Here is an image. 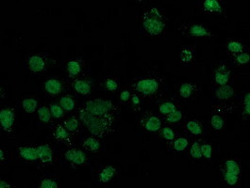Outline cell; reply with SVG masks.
Returning <instances> with one entry per match:
<instances>
[{
  "label": "cell",
  "instance_id": "1",
  "mask_svg": "<svg viewBox=\"0 0 250 188\" xmlns=\"http://www.w3.org/2000/svg\"><path fill=\"white\" fill-rule=\"evenodd\" d=\"M78 117L92 135L101 139H106L119 133L117 121L92 115L83 107L78 109Z\"/></svg>",
  "mask_w": 250,
  "mask_h": 188
},
{
  "label": "cell",
  "instance_id": "2",
  "mask_svg": "<svg viewBox=\"0 0 250 188\" xmlns=\"http://www.w3.org/2000/svg\"><path fill=\"white\" fill-rule=\"evenodd\" d=\"M164 77L158 74L150 73L131 81L128 86V90L132 94L140 95L143 100H156L164 94Z\"/></svg>",
  "mask_w": 250,
  "mask_h": 188
},
{
  "label": "cell",
  "instance_id": "3",
  "mask_svg": "<svg viewBox=\"0 0 250 188\" xmlns=\"http://www.w3.org/2000/svg\"><path fill=\"white\" fill-rule=\"evenodd\" d=\"M141 26L150 37H161L167 29V17L165 12L158 7L146 9L141 16Z\"/></svg>",
  "mask_w": 250,
  "mask_h": 188
},
{
  "label": "cell",
  "instance_id": "4",
  "mask_svg": "<svg viewBox=\"0 0 250 188\" xmlns=\"http://www.w3.org/2000/svg\"><path fill=\"white\" fill-rule=\"evenodd\" d=\"M83 108L92 115L118 121L121 114V106L111 99L94 98L84 103Z\"/></svg>",
  "mask_w": 250,
  "mask_h": 188
},
{
  "label": "cell",
  "instance_id": "5",
  "mask_svg": "<svg viewBox=\"0 0 250 188\" xmlns=\"http://www.w3.org/2000/svg\"><path fill=\"white\" fill-rule=\"evenodd\" d=\"M164 119L154 109H146L141 116L137 125L146 134H156L161 131L164 126Z\"/></svg>",
  "mask_w": 250,
  "mask_h": 188
},
{
  "label": "cell",
  "instance_id": "6",
  "mask_svg": "<svg viewBox=\"0 0 250 188\" xmlns=\"http://www.w3.org/2000/svg\"><path fill=\"white\" fill-rule=\"evenodd\" d=\"M178 30L182 36L188 38H212L216 35L209 26L203 23H185Z\"/></svg>",
  "mask_w": 250,
  "mask_h": 188
},
{
  "label": "cell",
  "instance_id": "7",
  "mask_svg": "<svg viewBox=\"0 0 250 188\" xmlns=\"http://www.w3.org/2000/svg\"><path fill=\"white\" fill-rule=\"evenodd\" d=\"M197 13L208 14L211 16H227V3L222 0H204L200 1L197 4Z\"/></svg>",
  "mask_w": 250,
  "mask_h": 188
},
{
  "label": "cell",
  "instance_id": "8",
  "mask_svg": "<svg viewBox=\"0 0 250 188\" xmlns=\"http://www.w3.org/2000/svg\"><path fill=\"white\" fill-rule=\"evenodd\" d=\"M202 94V86L193 82L180 83L176 89V95L179 101L194 102Z\"/></svg>",
  "mask_w": 250,
  "mask_h": 188
},
{
  "label": "cell",
  "instance_id": "9",
  "mask_svg": "<svg viewBox=\"0 0 250 188\" xmlns=\"http://www.w3.org/2000/svg\"><path fill=\"white\" fill-rule=\"evenodd\" d=\"M15 110L13 107L5 106L0 109V130L2 135L13 136L15 131Z\"/></svg>",
  "mask_w": 250,
  "mask_h": 188
},
{
  "label": "cell",
  "instance_id": "10",
  "mask_svg": "<svg viewBox=\"0 0 250 188\" xmlns=\"http://www.w3.org/2000/svg\"><path fill=\"white\" fill-rule=\"evenodd\" d=\"M232 77V70L229 62L226 60L219 61L212 70L211 81L215 87H221L229 84Z\"/></svg>",
  "mask_w": 250,
  "mask_h": 188
},
{
  "label": "cell",
  "instance_id": "11",
  "mask_svg": "<svg viewBox=\"0 0 250 188\" xmlns=\"http://www.w3.org/2000/svg\"><path fill=\"white\" fill-rule=\"evenodd\" d=\"M179 102L180 101L177 98L166 96L163 94L155 100L156 111L162 118H164L181 108Z\"/></svg>",
  "mask_w": 250,
  "mask_h": 188
},
{
  "label": "cell",
  "instance_id": "12",
  "mask_svg": "<svg viewBox=\"0 0 250 188\" xmlns=\"http://www.w3.org/2000/svg\"><path fill=\"white\" fill-rule=\"evenodd\" d=\"M181 125V133L187 134L191 138H198L205 134L206 124L197 118H185Z\"/></svg>",
  "mask_w": 250,
  "mask_h": 188
},
{
  "label": "cell",
  "instance_id": "13",
  "mask_svg": "<svg viewBox=\"0 0 250 188\" xmlns=\"http://www.w3.org/2000/svg\"><path fill=\"white\" fill-rule=\"evenodd\" d=\"M42 90L51 97H61L65 94L66 84L60 77H48L42 82Z\"/></svg>",
  "mask_w": 250,
  "mask_h": 188
},
{
  "label": "cell",
  "instance_id": "14",
  "mask_svg": "<svg viewBox=\"0 0 250 188\" xmlns=\"http://www.w3.org/2000/svg\"><path fill=\"white\" fill-rule=\"evenodd\" d=\"M117 174L118 170L115 167L111 165L101 166L96 172V183L99 186H108L115 180Z\"/></svg>",
  "mask_w": 250,
  "mask_h": 188
},
{
  "label": "cell",
  "instance_id": "15",
  "mask_svg": "<svg viewBox=\"0 0 250 188\" xmlns=\"http://www.w3.org/2000/svg\"><path fill=\"white\" fill-rule=\"evenodd\" d=\"M63 157L72 166L83 167L89 163L86 151L82 149L68 147L63 152Z\"/></svg>",
  "mask_w": 250,
  "mask_h": 188
},
{
  "label": "cell",
  "instance_id": "16",
  "mask_svg": "<svg viewBox=\"0 0 250 188\" xmlns=\"http://www.w3.org/2000/svg\"><path fill=\"white\" fill-rule=\"evenodd\" d=\"M16 155L21 161L39 163L37 145H30V144L16 145Z\"/></svg>",
  "mask_w": 250,
  "mask_h": 188
},
{
  "label": "cell",
  "instance_id": "17",
  "mask_svg": "<svg viewBox=\"0 0 250 188\" xmlns=\"http://www.w3.org/2000/svg\"><path fill=\"white\" fill-rule=\"evenodd\" d=\"M53 137L57 142L66 145L67 147H72L75 143V134L70 133L69 131L63 126L62 123H59L53 129Z\"/></svg>",
  "mask_w": 250,
  "mask_h": 188
},
{
  "label": "cell",
  "instance_id": "18",
  "mask_svg": "<svg viewBox=\"0 0 250 188\" xmlns=\"http://www.w3.org/2000/svg\"><path fill=\"white\" fill-rule=\"evenodd\" d=\"M236 91L231 84H227L217 87L214 90V98L218 103H231L234 102Z\"/></svg>",
  "mask_w": 250,
  "mask_h": 188
},
{
  "label": "cell",
  "instance_id": "19",
  "mask_svg": "<svg viewBox=\"0 0 250 188\" xmlns=\"http://www.w3.org/2000/svg\"><path fill=\"white\" fill-rule=\"evenodd\" d=\"M37 151H38L39 163L42 166H48L54 163L55 153L51 144L42 143V144L37 145Z\"/></svg>",
  "mask_w": 250,
  "mask_h": 188
},
{
  "label": "cell",
  "instance_id": "20",
  "mask_svg": "<svg viewBox=\"0 0 250 188\" xmlns=\"http://www.w3.org/2000/svg\"><path fill=\"white\" fill-rule=\"evenodd\" d=\"M27 67L30 73L41 75L45 72L47 63L42 55L31 54L28 56Z\"/></svg>",
  "mask_w": 250,
  "mask_h": 188
},
{
  "label": "cell",
  "instance_id": "21",
  "mask_svg": "<svg viewBox=\"0 0 250 188\" xmlns=\"http://www.w3.org/2000/svg\"><path fill=\"white\" fill-rule=\"evenodd\" d=\"M178 57L181 64L184 66H191L196 62V48L194 45H184L182 46L178 54Z\"/></svg>",
  "mask_w": 250,
  "mask_h": 188
},
{
  "label": "cell",
  "instance_id": "22",
  "mask_svg": "<svg viewBox=\"0 0 250 188\" xmlns=\"http://www.w3.org/2000/svg\"><path fill=\"white\" fill-rule=\"evenodd\" d=\"M227 119L226 115L220 112L211 111L209 118V127L216 134H223L226 131Z\"/></svg>",
  "mask_w": 250,
  "mask_h": 188
},
{
  "label": "cell",
  "instance_id": "23",
  "mask_svg": "<svg viewBox=\"0 0 250 188\" xmlns=\"http://www.w3.org/2000/svg\"><path fill=\"white\" fill-rule=\"evenodd\" d=\"M71 89L79 95L81 96H89L92 94V85L90 83V81L87 79H84L83 77H77L74 78L71 84Z\"/></svg>",
  "mask_w": 250,
  "mask_h": 188
},
{
  "label": "cell",
  "instance_id": "24",
  "mask_svg": "<svg viewBox=\"0 0 250 188\" xmlns=\"http://www.w3.org/2000/svg\"><path fill=\"white\" fill-rule=\"evenodd\" d=\"M82 147L86 151V153L98 154L102 149L101 138L97 137L95 135L86 136L82 142Z\"/></svg>",
  "mask_w": 250,
  "mask_h": 188
},
{
  "label": "cell",
  "instance_id": "25",
  "mask_svg": "<svg viewBox=\"0 0 250 188\" xmlns=\"http://www.w3.org/2000/svg\"><path fill=\"white\" fill-rule=\"evenodd\" d=\"M191 144V137L188 136L187 134H177L176 138L174 139L172 145H171V149H173L176 152L178 153H183L185 152Z\"/></svg>",
  "mask_w": 250,
  "mask_h": 188
},
{
  "label": "cell",
  "instance_id": "26",
  "mask_svg": "<svg viewBox=\"0 0 250 188\" xmlns=\"http://www.w3.org/2000/svg\"><path fill=\"white\" fill-rule=\"evenodd\" d=\"M221 172L242 176V168L240 162L234 158L225 159L221 166Z\"/></svg>",
  "mask_w": 250,
  "mask_h": 188
},
{
  "label": "cell",
  "instance_id": "27",
  "mask_svg": "<svg viewBox=\"0 0 250 188\" xmlns=\"http://www.w3.org/2000/svg\"><path fill=\"white\" fill-rule=\"evenodd\" d=\"M226 50L228 54L232 56V55L239 54L242 52H246L247 47H246V44L241 40L229 39L227 40V43H226Z\"/></svg>",
  "mask_w": 250,
  "mask_h": 188
},
{
  "label": "cell",
  "instance_id": "28",
  "mask_svg": "<svg viewBox=\"0 0 250 188\" xmlns=\"http://www.w3.org/2000/svg\"><path fill=\"white\" fill-rule=\"evenodd\" d=\"M62 123L63 124V126L69 131L70 133H72L75 135L80 134L81 130H82V121L79 119V117L76 116H71L68 118L63 119Z\"/></svg>",
  "mask_w": 250,
  "mask_h": 188
},
{
  "label": "cell",
  "instance_id": "29",
  "mask_svg": "<svg viewBox=\"0 0 250 188\" xmlns=\"http://www.w3.org/2000/svg\"><path fill=\"white\" fill-rule=\"evenodd\" d=\"M202 141L203 139L201 137H198V138H195L193 142H191L189 146V158L192 161L204 162L201 154V150H200Z\"/></svg>",
  "mask_w": 250,
  "mask_h": 188
},
{
  "label": "cell",
  "instance_id": "30",
  "mask_svg": "<svg viewBox=\"0 0 250 188\" xmlns=\"http://www.w3.org/2000/svg\"><path fill=\"white\" fill-rule=\"evenodd\" d=\"M58 103L62 108V109L67 113L73 112L77 108V101H76L75 97L71 94L62 95L60 97Z\"/></svg>",
  "mask_w": 250,
  "mask_h": 188
},
{
  "label": "cell",
  "instance_id": "31",
  "mask_svg": "<svg viewBox=\"0 0 250 188\" xmlns=\"http://www.w3.org/2000/svg\"><path fill=\"white\" fill-rule=\"evenodd\" d=\"M66 70L71 79L80 77L83 72V63L78 59H71L66 64Z\"/></svg>",
  "mask_w": 250,
  "mask_h": 188
},
{
  "label": "cell",
  "instance_id": "32",
  "mask_svg": "<svg viewBox=\"0 0 250 188\" xmlns=\"http://www.w3.org/2000/svg\"><path fill=\"white\" fill-rule=\"evenodd\" d=\"M186 116L184 115L182 109L180 108L178 110H176L175 112L167 115L166 117H164V122H166L167 125H177V124H181L183 121L185 120Z\"/></svg>",
  "mask_w": 250,
  "mask_h": 188
},
{
  "label": "cell",
  "instance_id": "33",
  "mask_svg": "<svg viewBox=\"0 0 250 188\" xmlns=\"http://www.w3.org/2000/svg\"><path fill=\"white\" fill-rule=\"evenodd\" d=\"M163 139L165 140L166 144H167V147H171L174 139L176 138L178 133L174 130V128L171 126V125H165L163 126V128L161 129V131L159 132Z\"/></svg>",
  "mask_w": 250,
  "mask_h": 188
},
{
  "label": "cell",
  "instance_id": "34",
  "mask_svg": "<svg viewBox=\"0 0 250 188\" xmlns=\"http://www.w3.org/2000/svg\"><path fill=\"white\" fill-rule=\"evenodd\" d=\"M238 106L234 102L231 103H218L214 106L211 107V111H216V112H220L222 114H229V113H233L237 111Z\"/></svg>",
  "mask_w": 250,
  "mask_h": 188
},
{
  "label": "cell",
  "instance_id": "35",
  "mask_svg": "<svg viewBox=\"0 0 250 188\" xmlns=\"http://www.w3.org/2000/svg\"><path fill=\"white\" fill-rule=\"evenodd\" d=\"M22 108L27 114H34L38 109V100L33 97H27L22 101Z\"/></svg>",
  "mask_w": 250,
  "mask_h": 188
},
{
  "label": "cell",
  "instance_id": "36",
  "mask_svg": "<svg viewBox=\"0 0 250 188\" xmlns=\"http://www.w3.org/2000/svg\"><path fill=\"white\" fill-rule=\"evenodd\" d=\"M37 116L39 121L43 124H49L52 122V115L50 112L49 107L47 106H41L37 109Z\"/></svg>",
  "mask_w": 250,
  "mask_h": 188
},
{
  "label": "cell",
  "instance_id": "37",
  "mask_svg": "<svg viewBox=\"0 0 250 188\" xmlns=\"http://www.w3.org/2000/svg\"><path fill=\"white\" fill-rule=\"evenodd\" d=\"M104 89L109 93H116L120 88V82L117 77L108 76L104 81Z\"/></svg>",
  "mask_w": 250,
  "mask_h": 188
},
{
  "label": "cell",
  "instance_id": "38",
  "mask_svg": "<svg viewBox=\"0 0 250 188\" xmlns=\"http://www.w3.org/2000/svg\"><path fill=\"white\" fill-rule=\"evenodd\" d=\"M230 56L232 58V61L236 64L238 67L246 66V65H248L250 63V55L249 53V51L242 52V53H239V54L232 55Z\"/></svg>",
  "mask_w": 250,
  "mask_h": 188
},
{
  "label": "cell",
  "instance_id": "39",
  "mask_svg": "<svg viewBox=\"0 0 250 188\" xmlns=\"http://www.w3.org/2000/svg\"><path fill=\"white\" fill-rule=\"evenodd\" d=\"M250 116V93L247 92L244 94L242 100V119L244 121L249 120Z\"/></svg>",
  "mask_w": 250,
  "mask_h": 188
},
{
  "label": "cell",
  "instance_id": "40",
  "mask_svg": "<svg viewBox=\"0 0 250 188\" xmlns=\"http://www.w3.org/2000/svg\"><path fill=\"white\" fill-rule=\"evenodd\" d=\"M48 107H49L53 119L58 120V121H61V120L64 119L65 111L59 105V103H52Z\"/></svg>",
  "mask_w": 250,
  "mask_h": 188
},
{
  "label": "cell",
  "instance_id": "41",
  "mask_svg": "<svg viewBox=\"0 0 250 188\" xmlns=\"http://www.w3.org/2000/svg\"><path fill=\"white\" fill-rule=\"evenodd\" d=\"M201 154L203 161L210 163L211 157H212V145L210 142H201Z\"/></svg>",
  "mask_w": 250,
  "mask_h": 188
},
{
  "label": "cell",
  "instance_id": "42",
  "mask_svg": "<svg viewBox=\"0 0 250 188\" xmlns=\"http://www.w3.org/2000/svg\"><path fill=\"white\" fill-rule=\"evenodd\" d=\"M222 178L223 180H224V183L226 185H228L229 187H232L233 188V187H236L237 185L239 184L241 176L222 172Z\"/></svg>",
  "mask_w": 250,
  "mask_h": 188
},
{
  "label": "cell",
  "instance_id": "43",
  "mask_svg": "<svg viewBox=\"0 0 250 188\" xmlns=\"http://www.w3.org/2000/svg\"><path fill=\"white\" fill-rule=\"evenodd\" d=\"M129 106L130 108L136 112V111H141L142 110V103H143V98L136 94H131L130 100H129Z\"/></svg>",
  "mask_w": 250,
  "mask_h": 188
},
{
  "label": "cell",
  "instance_id": "44",
  "mask_svg": "<svg viewBox=\"0 0 250 188\" xmlns=\"http://www.w3.org/2000/svg\"><path fill=\"white\" fill-rule=\"evenodd\" d=\"M38 187L40 188H58L60 185L54 178H43L38 183Z\"/></svg>",
  "mask_w": 250,
  "mask_h": 188
},
{
  "label": "cell",
  "instance_id": "45",
  "mask_svg": "<svg viewBox=\"0 0 250 188\" xmlns=\"http://www.w3.org/2000/svg\"><path fill=\"white\" fill-rule=\"evenodd\" d=\"M132 93L129 90H124L119 94V101L121 104H126L129 102Z\"/></svg>",
  "mask_w": 250,
  "mask_h": 188
},
{
  "label": "cell",
  "instance_id": "46",
  "mask_svg": "<svg viewBox=\"0 0 250 188\" xmlns=\"http://www.w3.org/2000/svg\"><path fill=\"white\" fill-rule=\"evenodd\" d=\"M14 185L13 182H9L7 180L1 179L0 181V188H14Z\"/></svg>",
  "mask_w": 250,
  "mask_h": 188
},
{
  "label": "cell",
  "instance_id": "47",
  "mask_svg": "<svg viewBox=\"0 0 250 188\" xmlns=\"http://www.w3.org/2000/svg\"><path fill=\"white\" fill-rule=\"evenodd\" d=\"M7 157H8V151L7 150L2 147L0 150V159H1V164H4L5 162L7 161Z\"/></svg>",
  "mask_w": 250,
  "mask_h": 188
}]
</instances>
